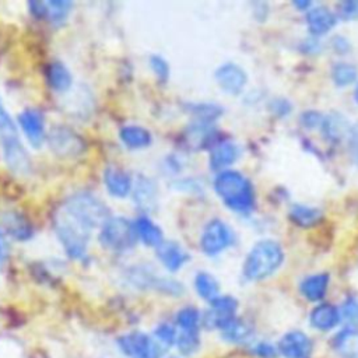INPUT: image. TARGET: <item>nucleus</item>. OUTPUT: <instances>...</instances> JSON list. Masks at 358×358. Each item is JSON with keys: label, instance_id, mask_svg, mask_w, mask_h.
Segmentation results:
<instances>
[{"label": "nucleus", "instance_id": "obj_25", "mask_svg": "<svg viewBox=\"0 0 358 358\" xmlns=\"http://www.w3.org/2000/svg\"><path fill=\"white\" fill-rule=\"evenodd\" d=\"M221 336L228 343H245L252 337V327L242 319L234 317L227 324H224L221 329Z\"/></svg>", "mask_w": 358, "mask_h": 358}, {"label": "nucleus", "instance_id": "obj_11", "mask_svg": "<svg viewBox=\"0 0 358 358\" xmlns=\"http://www.w3.org/2000/svg\"><path fill=\"white\" fill-rule=\"evenodd\" d=\"M215 81L222 91L231 95L242 92L248 76L243 69L235 63H224L215 70Z\"/></svg>", "mask_w": 358, "mask_h": 358}, {"label": "nucleus", "instance_id": "obj_37", "mask_svg": "<svg viewBox=\"0 0 358 358\" xmlns=\"http://www.w3.org/2000/svg\"><path fill=\"white\" fill-rule=\"evenodd\" d=\"M252 352L260 358H274L277 355L275 348L267 341H259L252 347Z\"/></svg>", "mask_w": 358, "mask_h": 358}, {"label": "nucleus", "instance_id": "obj_36", "mask_svg": "<svg viewBox=\"0 0 358 358\" xmlns=\"http://www.w3.org/2000/svg\"><path fill=\"white\" fill-rule=\"evenodd\" d=\"M338 14L344 20H354L358 18V0L343 1L338 8Z\"/></svg>", "mask_w": 358, "mask_h": 358}, {"label": "nucleus", "instance_id": "obj_33", "mask_svg": "<svg viewBox=\"0 0 358 358\" xmlns=\"http://www.w3.org/2000/svg\"><path fill=\"white\" fill-rule=\"evenodd\" d=\"M71 3L64 0H53L45 3V15L55 22H62L70 13Z\"/></svg>", "mask_w": 358, "mask_h": 358}, {"label": "nucleus", "instance_id": "obj_19", "mask_svg": "<svg viewBox=\"0 0 358 358\" xmlns=\"http://www.w3.org/2000/svg\"><path fill=\"white\" fill-rule=\"evenodd\" d=\"M334 350L345 358H358V329L348 327L338 331L333 338Z\"/></svg>", "mask_w": 358, "mask_h": 358}, {"label": "nucleus", "instance_id": "obj_7", "mask_svg": "<svg viewBox=\"0 0 358 358\" xmlns=\"http://www.w3.org/2000/svg\"><path fill=\"white\" fill-rule=\"evenodd\" d=\"M234 242L231 228L221 220H211L203 229L200 238L201 250L208 256H215Z\"/></svg>", "mask_w": 358, "mask_h": 358}, {"label": "nucleus", "instance_id": "obj_38", "mask_svg": "<svg viewBox=\"0 0 358 358\" xmlns=\"http://www.w3.org/2000/svg\"><path fill=\"white\" fill-rule=\"evenodd\" d=\"M341 315L354 324H358V301L355 299H350L344 303L343 309H341Z\"/></svg>", "mask_w": 358, "mask_h": 358}, {"label": "nucleus", "instance_id": "obj_20", "mask_svg": "<svg viewBox=\"0 0 358 358\" xmlns=\"http://www.w3.org/2000/svg\"><path fill=\"white\" fill-rule=\"evenodd\" d=\"M134 228L137 232V238H140L141 242L145 243L147 246L158 248L164 242L162 229L145 215H141L136 220Z\"/></svg>", "mask_w": 358, "mask_h": 358}, {"label": "nucleus", "instance_id": "obj_39", "mask_svg": "<svg viewBox=\"0 0 358 358\" xmlns=\"http://www.w3.org/2000/svg\"><path fill=\"white\" fill-rule=\"evenodd\" d=\"M323 119H324V117H323L320 113L312 112V110H309V112H306V113H303V115L301 116V120H302V123H303L306 127H317V126H322Z\"/></svg>", "mask_w": 358, "mask_h": 358}, {"label": "nucleus", "instance_id": "obj_6", "mask_svg": "<svg viewBox=\"0 0 358 358\" xmlns=\"http://www.w3.org/2000/svg\"><path fill=\"white\" fill-rule=\"evenodd\" d=\"M117 347L127 358H164L166 351L154 336L144 331H129L117 338Z\"/></svg>", "mask_w": 358, "mask_h": 358}, {"label": "nucleus", "instance_id": "obj_2", "mask_svg": "<svg viewBox=\"0 0 358 358\" xmlns=\"http://www.w3.org/2000/svg\"><path fill=\"white\" fill-rule=\"evenodd\" d=\"M91 228L76 218L64 207L56 214L55 232L64 248L66 253L73 259H81L87 253L91 238Z\"/></svg>", "mask_w": 358, "mask_h": 358}, {"label": "nucleus", "instance_id": "obj_13", "mask_svg": "<svg viewBox=\"0 0 358 358\" xmlns=\"http://www.w3.org/2000/svg\"><path fill=\"white\" fill-rule=\"evenodd\" d=\"M157 256L161 264L169 271H178L189 260L186 250L173 241L162 242L157 248Z\"/></svg>", "mask_w": 358, "mask_h": 358}, {"label": "nucleus", "instance_id": "obj_18", "mask_svg": "<svg viewBox=\"0 0 358 358\" xmlns=\"http://www.w3.org/2000/svg\"><path fill=\"white\" fill-rule=\"evenodd\" d=\"M239 150L231 141H222L217 144L210 154V166L215 171H225L227 166L235 162L238 158Z\"/></svg>", "mask_w": 358, "mask_h": 358}, {"label": "nucleus", "instance_id": "obj_30", "mask_svg": "<svg viewBox=\"0 0 358 358\" xmlns=\"http://www.w3.org/2000/svg\"><path fill=\"white\" fill-rule=\"evenodd\" d=\"M289 217L291 220L296 224V225H301V227H309V225H313L316 224L322 214L319 210L316 208H312V207H306V206H294L289 211Z\"/></svg>", "mask_w": 358, "mask_h": 358}, {"label": "nucleus", "instance_id": "obj_22", "mask_svg": "<svg viewBox=\"0 0 358 358\" xmlns=\"http://www.w3.org/2000/svg\"><path fill=\"white\" fill-rule=\"evenodd\" d=\"M120 140L123 141V144L129 148H145L151 144L152 137L150 134V131L141 126L137 124H127L124 127L120 129L119 133Z\"/></svg>", "mask_w": 358, "mask_h": 358}, {"label": "nucleus", "instance_id": "obj_23", "mask_svg": "<svg viewBox=\"0 0 358 358\" xmlns=\"http://www.w3.org/2000/svg\"><path fill=\"white\" fill-rule=\"evenodd\" d=\"M46 78L49 85L57 92L67 91L73 83L70 70L62 62H52L49 64L46 70Z\"/></svg>", "mask_w": 358, "mask_h": 358}, {"label": "nucleus", "instance_id": "obj_44", "mask_svg": "<svg viewBox=\"0 0 358 358\" xmlns=\"http://www.w3.org/2000/svg\"><path fill=\"white\" fill-rule=\"evenodd\" d=\"M165 358H179V357H176V355H169V357H165Z\"/></svg>", "mask_w": 358, "mask_h": 358}, {"label": "nucleus", "instance_id": "obj_27", "mask_svg": "<svg viewBox=\"0 0 358 358\" xmlns=\"http://www.w3.org/2000/svg\"><path fill=\"white\" fill-rule=\"evenodd\" d=\"M194 289L200 298L211 302L220 295V284L218 281L206 271H200L194 275Z\"/></svg>", "mask_w": 358, "mask_h": 358}, {"label": "nucleus", "instance_id": "obj_17", "mask_svg": "<svg viewBox=\"0 0 358 358\" xmlns=\"http://www.w3.org/2000/svg\"><path fill=\"white\" fill-rule=\"evenodd\" d=\"M341 313L331 303H320L310 312V324L322 331L331 330L340 322Z\"/></svg>", "mask_w": 358, "mask_h": 358}, {"label": "nucleus", "instance_id": "obj_1", "mask_svg": "<svg viewBox=\"0 0 358 358\" xmlns=\"http://www.w3.org/2000/svg\"><path fill=\"white\" fill-rule=\"evenodd\" d=\"M214 190L225 206L242 214L255 207V190L252 183L238 171H221L214 179Z\"/></svg>", "mask_w": 358, "mask_h": 358}, {"label": "nucleus", "instance_id": "obj_42", "mask_svg": "<svg viewBox=\"0 0 358 358\" xmlns=\"http://www.w3.org/2000/svg\"><path fill=\"white\" fill-rule=\"evenodd\" d=\"M295 6L299 8H306L310 6V3L309 1H295Z\"/></svg>", "mask_w": 358, "mask_h": 358}, {"label": "nucleus", "instance_id": "obj_5", "mask_svg": "<svg viewBox=\"0 0 358 358\" xmlns=\"http://www.w3.org/2000/svg\"><path fill=\"white\" fill-rule=\"evenodd\" d=\"M137 239L134 224L123 217H109L101 227L99 241L112 250L122 252L133 248Z\"/></svg>", "mask_w": 358, "mask_h": 358}, {"label": "nucleus", "instance_id": "obj_15", "mask_svg": "<svg viewBox=\"0 0 358 358\" xmlns=\"http://www.w3.org/2000/svg\"><path fill=\"white\" fill-rule=\"evenodd\" d=\"M103 182L113 197H126L131 190V178L120 168H106Z\"/></svg>", "mask_w": 358, "mask_h": 358}, {"label": "nucleus", "instance_id": "obj_43", "mask_svg": "<svg viewBox=\"0 0 358 358\" xmlns=\"http://www.w3.org/2000/svg\"><path fill=\"white\" fill-rule=\"evenodd\" d=\"M354 96H355V101L358 102V85H357V88H355V92H354Z\"/></svg>", "mask_w": 358, "mask_h": 358}, {"label": "nucleus", "instance_id": "obj_40", "mask_svg": "<svg viewBox=\"0 0 358 358\" xmlns=\"http://www.w3.org/2000/svg\"><path fill=\"white\" fill-rule=\"evenodd\" d=\"M273 110L278 115H285L289 110V103L284 99H277L273 102Z\"/></svg>", "mask_w": 358, "mask_h": 358}, {"label": "nucleus", "instance_id": "obj_31", "mask_svg": "<svg viewBox=\"0 0 358 358\" xmlns=\"http://www.w3.org/2000/svg\"><path fill=\"white\" fill-rule=\"evenodd\" d=\"M175 347L182 355H193L200 347L199 331H179Z\"/></svg>", "mask_w": 358, "mask_h": 358}, {"label": "nucleus", "instance_id": "obj_9", "mask_svg": "<svg viewBox=\"0 0 358 358\" xmlns=\"http://www.w3.org/2000/svg\"><path fill=\"white\" fill-rule=\"evenodd\" d=\"M130 281L138 288H147V289L151 288L168 295L182 294V285L178 281L159 277L154 271L145 270L143 267L134 268L130 273Z\"/></svg>", "mask_w": 358, "mask_h": 358}, {"label": "nucleus", "instance_id": "obj_10", "mask_svg": "<svg viewBox=\"0 0 358 358\" xmlns=\"http://www.w3.org/2000/svg\"><path fill=\"white\" fill-rule=\"evenodd\" d=\"M312 350L310 338L298 330L285 333L278 343V352L285 358H310Z\"/></svg>", "mask_w": 358, "mask_h": 358}, {"label": "nucleus", "instance_id": "obj_32", "mask_svg": "<svg viewBox=\"0 0 358 358\" xmlns=\"http://www.w3.org/2000/svg\"><path fill=\"white\" fill-rule=\"evenodd\" d=\"M178 330L173 324L171 323H161L154 329V338L166 350L171 347L176 345V340H178Z\"/></svg>", "mask_w": 358, "mask_h": 358}, {"label": "nucleus", "instance_id": "obj_26", "mask_svg": "<svg viewBox=\"0 0 358 358\" xmlns=\"http://www.w3.org/2000/svg\"><path fill=\"white\" fill-rule=\"evenodd\" d=\"M0 140H1L3 150L21 144L18 138L17 124L14 123L13 117L4 108L1 99H0Z\"/></svg>", "mask_w": 358, "mask_h": 358}, {"label": "nucleus", "instance_id": "obj_24", "mask_svg": "<svg viewBox=\"0 0 358 358\" xmlns=\"http://www.w3.org/2000/svg\"><path fill=\"white\" fill-rule=\"evenodd\" d=\"M133 193L137 206L144 210L152 208V206L157 203V186L150 178L140 176L134 185Z\"/></svg>", "mask_w": 358, "mask_h": 358}, {"label": "nucleus", "instance_id": "obj_3", "mask_svg": "<svg viewBox=\"0 0 358 358\" xmlns=\"http://www.w3.org/2000/svg\"><path fill=\"white\" fill-rule=\"evenodd\" d=\"M284 260L281 246L271 239L259 241L248 253L243 263V275L248 280L257 281L271 275Z\"/></svg>", "mask_w": 358, "mask_h": 358}, {"label": "nucleus", "instance_id": "obj_35", "mask_svg": "<svg viewBox=\"0 0 358 358\" xmlns=\"http://www.w3.org/2000/svg\"><path fill=\"white\" fill-rule=\"evenodd\" d=\"M6 225H7L8 231L13 234V236H15V238H18V239H25V238H28L29 234H31L29 225H28L25 221H22L21 218L15 217V215H14L11 220H8Z\"/></svg>", "mask_w": 358, "mask_h": 358}, {"label": "nucleus", "instance_id": "obj_14", "mask_svg": "<svg viewBox=\"0 0 358 358\" xmlns=\"http://www.w3.org/2000/svg\"><path fill=\"white\" fill-rule=\"evenodd\" d=\"M50 145L59 155H74L81 150L83 143L70 130L57 127L50 134Z\"/></svg>", "mask_w": 358, "mask_h": 358}, {"label": "nucleus", "instance_id": "obj_12", "mask_svg": "<svg viewBox=\"0 0 358 358\" xmlns=\"http://www.w3.org/2000/svg\"><path fill=\"white\" fill-rule=\"evenodd\" d=\"M18 124L34 147H39L45 140L43 116L35 109H25L18 115Z\"/></svg>", "mask_w": 358, "mask_h": 358}, {"label": "nucleus", "instance_id": "obj_21", "mask_svg": "<svg viewBox=\"0 0 358 358\" xmlns=\"http://www.w3.org/2000/svg\"><path fill=\"white\" fill-rule=\"evenodd\" d=\"M329 287V274L320 273V274H313L302 280L301 282V294L312 302L320 301L327 291Z\"/></svg>", "mask_w": 358, "mask_h": 358}, {"label": "nucleus", "instance_id": "obj_29", "mask_svg": "<svg viewBox=\"0 0 358 358\" xmlns=\"http://www.w3.org/2000/svg\"><path fill=\"white\" fill-rule=\"evenodd\" d=\"M357 76H358V70L351 63L338 62L331 67V78L340 87L350 85L357 80Z\"/></svg>", "mask_w": 358, "mask_h": 358}, {"label": "nucleus", "instance_id": "obj_34", "mask_svg": "<svg viewBox=\"0 0 358 358\" xmlns=\"http://www.w3.org/2000/svg\"><path fill=\"white\" fill-rule=\"evenodd\" d=\"M150 67L154 71V74L157 76V78L159 81H166L169 78V64L168 62L159 56V55H152L148 59Z\"/></svg>", "mask_w": 358, "mask_h": 358}, {"label": "nucleus", "instance_id": "obj_28", "mask_svg": "<svg viewBox=\"0 0 358 358\" xmlns=\"http://www.w3.org/2000/svg\"><path fill=\"white\" fill-rule=\"evenodd\" d=\"M175 322L179 331H199L203 323V316L200 315L197 308L185 306L178 310L175 316Z\"/></svg>", "mask_w": 358, "mask_h": 358}, {"label": "nucleus", "instance_id": "obj_41", "mask_svg": "<svg viewBox=\"0 0 358 358\" xmlns=\"http://www.w3.org/2000/svg\"><path fill=\"white\" fill-rule=\"evenodd\" d=\"M7 256V243H6V239L3 236V234L0 232V262H3Z\"/></svg>", "mask_w": 358, "mask_h": 358}, {"label": "nucleus", "instance_id": "obj_16", "mask_svg": "<svg viewBox=\"0 0 358 358\" xmlns=\"http://www.w3.org/2000/svg\"><path fill=\"white\" fill-rule=\"evenodd\" d=\"M306 22L310 34L322 35L334 27L336 15L327 7L316 6L308 11Z\"/></svg>", "mask_w": 358, "mask_h": 358}, {"label": "nucleus", "instance_id": "obj_4", "mask_svg": "<svg viewBox=\"0 0 358 358\" xmlns=\"http://www.w3.org/2000/svg\"><path fill=\"white\" fill-rule=\"evenodd\" d=\"M63 207L91 229L102 227L109 218L108 207L90 193L73 194Z\"/></svg>", "mask_w": 358, "mask_h": 358}, {"label": "nucleus", "instance_id": "obj_8", "mask_svg": "<svg viewBox=\"0 0 358 358\" xmlns=\"http://www.w3.org/2000/svg\"><path fill=\"white\" fill-rule=\"evenodd\" d=\"M238 301L229 295H218L210 302V309L203 316V323L210 329H221L235 317Z\"/></svg>", "mask_w": 358, "mask_h": 358}]
</instances>
